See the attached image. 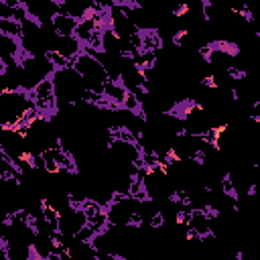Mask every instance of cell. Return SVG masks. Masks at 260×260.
<instances>
[{"label":"cell","mask_w":260,"mask_h":260,"mask_svg":"<svg viewBox=\"0 0 260 260\" xmlns=\"http://www.w3.org/2000/svg\"><path fill=\"white\" fill-rule=\"evenodd\" d=\"M59 4V12L67 14L71 18H75L77 22L83 18H89L95 12V2H87V0H57Z\"/></svg>","instance_id":"52a82bcc"},{"label":"cell","mask_w":260,"mask_h":260,"mask_svg":"<svg viewBox=\"0 0 260 260\" xmlns=\"http://www.w3.org/2000/svg\"><path fill=\"white\" fill-rule=\"evenodd\" d=\"M69 65L79 73V77L83 79V85H85L87 91H93L98 95H104V85L110 81V77H108L106 69L102 67V63L93 55L81 51Z\"/></svg>","instance_id":"3957f363"},{"label":"cell","mask_w":260,"mask_h":260,"mask_svg":"<svg viewBox=\"0 0 260 260\" xmlns=\"http://www.w3.org/2000/svg\"><path fill=\"white\" fill-rule=\"evenodd\" d=\"M24 10L37 24H49L53 16L59 14V4L57 0H26Z\"/></svg>","instance_id":"8992f818"},{"label":"cell","mask_w":260,"mask_h":260,"mask_svg":"<svg viewBox=\"0 0 260 260\" xmlns=\"http://www.w3.org/2000/svg\"><path fill=\"white\" fill-rule=\"evenodd\" d=\"M30 112H37L30 91H24V89L0 91V126L20 128V124Z\"/></svg>","instance_id":"7a4b0ae2"},{"label":"cell","mask_w":260,"mask_h":260,"mask_svg":"<svg viewBox=\"0 0 260 260\" xmlns=\"http://www.w3.org/2000/svg\"><path fill=\"white\" fill-rule=\"evenodd\" d=\"M0 152L14 165L28 158V152H26V144H24V136L20 130L16 128H6V126H0Z\"/></svg>","instance_id":"277c9868"},{"label":"cell","mask_w":260,"mask_h":260,"mask_svg":"<svg viewBox=\"0 0 260 260\" xmlns=\"http://www.w3.org/2000/svg\"><path fill=\"white\" fill-rule=\"evenodd\" d=\"M35 260H63V258H61V254H51L47 258H35Z\"/></svg>","instance_id":"7c38bea8"},{"label":"cell","mask_w":260,"mask_h":260,"mask_svg":"<svg viewBox=\"0 0 260 260\" xmlns=\"http://www.w3.org/2000/svg\"><path fill=\"white\" fill-rule=\"evenodd\" d=\"M0 35L8 37V39H20L22 35V28H20V22L12 20V18H0Z\"/></svg>","instance_id":"30bf717a"},{"label":"cell","mask_w":260,"mask_h":260,"mask_svg":"<svg viewBox=\"0 0 260 260\" xmlns=\"http://www.w3.org/2000/svg\"><path fill=\"white\" fill-rule=\"evenodd\" d=\"M55 53H59L61 57L67 59V63H71L81 51H83V45L75 39V37H57L55 43H53V49Z\"/></svg>","instance_id":"ba28073f"},{"label":"cell","mask_w":260,"mask_h":260,"mask_svg":"<svg viewBox=\"0 0 260 260\" xmlns=\"http://www.w3.org/2000/svg\"><path fill=\"white\" fill-rule=\"evenodd\" d=\"M49 79L53 83V95H55L57 110H65L69 106L81 104L83 93H85V85H83V79L79 77V73L71 65L55 69Z\"/></svg>","instance_id":"6da1fadb"},{"label":"cell","mask_w":260,"mask_h":260,"mask_svg":"<svg viewBox=\"0 0 260 260\" xmlns=\"http://www.w3.org/2000/svg\"><path fill=\"white\" fill-rule=\"evenodd\" d=\"M98 260H120L116 254H104V256H98Z\"/></svg>","instance_id":"8fae6325"},{"label":"cell","mask_w":260,"mask_h":260,"mask_svg":"<svg viewBox=\"0 0 260 260\" xmlns=\"http://www.w3.org/2000/svg\"><path fill=\"white\" fill-rule=\"evenodd\" d=\"M85 225H87V217H85V213L81 211L79 205H73L71 203L67 209H63L59 213L57 232L61 236H65V238H75L81 232V228H85Z\"/></svg>","instance_id":"5b68a950"},{"label":"cell","mask_w":260,"mask_h":260,"mask_svg":"<svg viewBox=\"0 0 260 260\" xmlns=\"http://www.w3.org/2000/svg\"><path fill=\"white\" fill-rule=\"evenodd\" d=\"M53 30L57 32V37H75V28H77V20L67 16V14H55L51 20Z\"/></svg>","instance_id":"9c48e42d"}]
</instances>
